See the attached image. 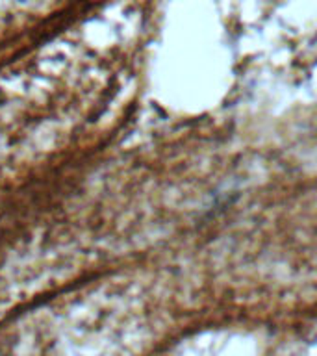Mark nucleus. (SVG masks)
<instances>
[{
  "instance_id": "obj_1",
  "label": "nucleus",
  "mask_w": 317,
  "mask_h": 356,
  "mask_svg": "<svg viewBox=\"0 0 317 356\" xmlns=\"http://www.w3.org/2000/svg\"><path fill=\"white\" fill-rule=\"evenodd\" d=\"M0 356H4V355H0Z\"/></svg>"
}]
</instances>
